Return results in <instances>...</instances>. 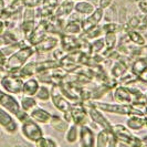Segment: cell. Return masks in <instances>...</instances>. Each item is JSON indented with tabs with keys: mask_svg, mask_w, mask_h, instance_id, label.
<instances>
[{
	"mask_svg": "<svg viewBox=\"0 0 147 147\" xmlns=\"http://www.w3.org/2000/svg\"><path fill=\"white\" fill-rule=\"evenodd\" d=\"M142 140H143V145L147 147V136H144V137L142 138Z\"/></svg>",
	"mask_w": 147,
	"mask_h": 147,
	"instance_id": "obj_50",
	"label": "cell"
},
{
	"mask_svg": "<svg viewBox=\"0 0 147 147\" xmlns=\"http://www.w3.org/2000/svg\"><path fill=\"white\" fill-rule=\"evenodd\" d=\"M36 147H58V144L55 143V140L51 137H41L40 140L34 143Z\"/></svg>",
	"mask_w": 147,
	"mask_h": 147,
	"instance_id": "obj_38",
	"label": "cell"
},
{
	"mask_svg": "<svg viewBox=\"0 0 147 147\" xmlns=\"http://www.w3.org/2000/svg\"><path fill=\"white\" fill-rule=\"evenodd\" d=\"M127 69L128 64L119 58L114 62V64L111 67V76L114 79V81L118 82V80H121L124 75H126Z\"/></svg>",
	"mask_w": 147,
	"mask_h": 147,
	"instance_id": "obj_18",
	"label": "cell"
},
{
	"mask_svg": "<svg viewBox=\"0 0 147 147\" xmlns=\"http://www.w3.org/2000/svg\"><path fill=\"white\" fill-rule=\"evenodd\" d=\"M144 118H145V125L147 126V115L145 114V116H144Z\"/></svg>",
	"mask_w": 147,
	"mask_h": 147,
	"instance_id": "obj_51",
	"label": "cell"
},
{
	"mask_svg": "<svg viewBox=\"0 0 147 147\" xmlns=\"http://www.w3.org/2000/svg\"><path fill=\"white\" fill-rule=\"evenodd\" d=\"M103 28L104 33H107V32H112V33H118L121 31L124 32V26L123 24H119V23H115V22H109V23H105L102 26Z\"/></svg>",
	"mask_w": 147,
	"mask_h": 147,
	"instance_id": "obj_36",
	"label": "cell"
},
{
	"mask_svg": "<svg viewBox=\"0 0 147 147\" xmlns=\"http://www.w3.org/2000/svg\"><path fill=\"white\" fill-rule=\"evenodd\" d=\"M143 147H146V146H143Z\"/></svg>",
	"mask_w": 147,
	"mask_h": 147,
	"instance_id": "obj_53",
	"label": "cell"
},
{
	"mask_svg": "<svg viewBox=\"0 0 147 147\" xmlns=\"http://www.w3.org/2000/svg\"><path fill=\"white\" fill-rule=\"evenodd\" d=\"M34 53L36 50L34 47L32 45H26L19 49L18 51H16L13 54L7 58L6 64L3 66L5 71L7 73H17Z\"/></svg>",
	"mask_w": 147,
	"mask_h": 147,
	"instance_id": "obj_1",
	"label": "cell"
},
{
	"mask_svg": "<svg viewBox=\"0 0 147 147\" xmlns=\"http://www.w3.org/2000/svg\"><path fill=\"white\" fill-rule=\"evenodd\" d=\"M23 1H24V6L30 8H38L42 2V0H23Z\"/></svg>",
	"mask_w": 147,
	"mask_h": 147,
	"instance_id": "obj_41",
	"label": "cell"
},
{
	"mask_svg": "<svg viewBox=\"0 0 147 147\" xmlns=\"http://www.w3.org/2000/svg\"><path fill=\"white\" fill-rule=\"evenodd\" d=\"M104 50V39L103 38H98L93 40L90 43V50L88 54L90 55H95V54H101Z\"/></svg>",
	"mask_w": 147,
	"mask_h": 147,
	"instance_id": "obj_32",
	"label": "cell"
},
{
	"mask_svg": "<svg viewBox=\"0 0 147 147\" xmlns=\"http://www.w3.org/2000/svg\"><path fill=\"white\" fill-rule=\"evenodd\" d=\"M135 107H146L147 106V91L146 92H142V91H138L137 93V98L135 101V104H134Z\"/></svg>",
	"mask_w": 147,
	"mask_h": 147,
	"instance_id": "obj_39",
	"label": "cell"
},
{
	"mask_svg": "<svg viewBox=\"0 0 147 147\" xmlns=\"http://www.w3.org/2000/svg\"><path fill=\"white\" fill-rule=\"evenodd\" d=\"M113 0H98V7L102 9H106L112 5Z\"/></svg>",
	"mask_w": 147,
	"mask_h": 147,
	"instance_id": "obj_44",
	"label": "cell"
},
{
	"mask_svg": "<svg viewBox=\"0 0 147 147\" xmlns=\"http://www.w3.org/2000/svg\"><path fill=\"white\" fill-rule=\"evenodd\" d=\"M36 19H37L36 8L24 7L22 11V21H36Z\"/></svg>",
	"mask_w": 147,
	"mask_h": 147,
	"instance_id": "obj_37",
	"label": "cell"
},
{
	"mask_svg": "<svg viewBox=\"0 0 147 147\" xmlns=\"http://www.w3.org/2000/svg\"><path fill=\"white\" fill-rule=\"evenodd\" d=\"M71 118L73 124L78 126L85 125L86 117L88 116V109L85 106L84 102H74L71 103V110H70Z\"/></svg>",
	"mask_w": 147,
	"mask_h": 147,
	"instance_id": "obj_10",
	"label": "cell"
},
{
	"mask_svg": "<svg viewBox=\"0 0 147 147\" xmlns=\"http://www.w3.org/2000/svg\"><path fill=\"white\" fill-rule=\"evenodd\" d=\"M50 91H51V97H50V100L52 101L53 106L59 111V112H61L62 114L70 113L71 102L66 98L65 96L63 95L59 84H53V85H51Z\"/></svg>",
	"mask_w": 147,
	"mask_h": 147,
	"instance_id": "obj_8",
	"label": "cell"
},
{
	"mask_svg": "<svg viewBox=\"0 0 147 147\" xmlns=\"http://www.w3.org/2000/svg\"><path fill=\"white\" fill-rule=\"evenodd\" d=\"M40 88V83L38 81V79L34 78H30L27 79L23 82V86H22V95L27 96H34L37 94L38 90Z\"/></svg>",
	"mask_w": 147,
	"mask_h": 147,
	"instance_id": "obj_22",
	"label": "cell"
},
{
	"mask_svg": "<svg viewBox=\"0 0 147 147\" xmlns=\"http://www.w3.org/2000/svg\"><path fill=\"white\" fill-rule=\"evenodd\" d=\"M20 131H21L22 136L31 143H36L44 136L43 129L41 128V126L37 122H34L32 118H29L21 123Z\"/></svg>",
	"mask_w": 147,
	"mask_h": 147,
	"instance_id": "obj_7",
	"label": "cell"
},
{
	"mask_svg": "<svg viewBox=\"0 0 147 147\" xmlns=\"http://www.w3.org/2000/svg\"><path fill=\"white\" fill-rule=\"evenodd\" d=\"M113 133L116 137L117 142H121L127 147H143V140L142 138L134 135L131 129L122 124L113 125Z\"/></svg>",
	"mask_w": 147,
	"mask_h": 147,
	"instance_id": "obj_4",
	"label": "cell"
},
{
	"mask_svg": "<svg viewBox=\"0 0 147 147\" xmlns=\"http://www.w3.org/2000/svg\"><path fill=\"white\" fill-rule=\"evenodd\" d=\"M59 43V38L48 36L34 47V50H36V53H48V52H51L54 49H57Z\"/></svg>",
	"mask_w": 147,
	"mask_h": 147,
	"instance_id": "obj_15",
	"label": "cell"
},
{
	"mask_svg": "<svg viewBox=\"0 0 147 147\" xmlns=\"http://www.w3.org/2000/svg\"><path fill=\"white\" fill-rule=\"evenodd\" d=\"M140 27H142V28H145V27H147V13H145L144 15V17L140 19Z\"/></svg>",
	"mask_w": 147,
	"mask_h": 147,
	"instance_id": "obj_46",
	"label": "cell"
},
{
	"mask_svg": "<svg viewBox=\"0 0 147 147\" xmlns=\"http://www.w3.org/2000/svg\"><path fill=\"white\" fill-rule=\"evenodd\" d=\"M59 36L61 49L64 52L70 53L76 50H82V43H83L82 38H76V36H71L66 33H61Z\"/></svg>",
	"mask_w": 147,
	"mask_h": 147,
	"instance_id": "obj_11",
	"label": "cell"
},
{
	"mask_svg": "<svg viewBox=\"0 0 147 147\" xmlns=\"http://www.w3.org/2000/svg\"><path fill=\"white\" fill-rule=\"evenodd\" d=\"M79 140L81 147H95V135L88 125L79 126Z\"/></svg>",
	"mask_w": 147,
	"mask_h": 147,
	"instance_id": "obj_14",
	"label": "cell"
},
{
	"mask_svg": "<svg viewBox=\"0 0 147 147\" xmlns=\"http://www.w3.org/2000/svg\"><path fill=\"white\" fill-rule=\"evenodd\" d=\"M36 24H37V21H22L20 23L19 29L21 31L24 40H28L30 36L32 34V32L36 29Z\"/></svg>",
	"mask_w": 147,
	"mask_h": 147,
	"instance_id": "obj_30",
	"label": "cell"
},
{
	"mask_svg": "<svg viewBox=\"0 0 147 147\" xmlns=\"http://www.w3.org/2000/svg\"><path fill=\"white\" fill-rule=\"evenodd\" d=\"M63 33L71 34V36H80L82 33L81 21H79V20H69V21H66Z\"/></svg>",
	"mask_w": 147,
	"mask_h": 147,
	"instance_id": "obj_26",
	"label": "cell"
},
{
	"mask_svg": "<svg viewBox=\"0 0 147 147\" xmlns=\"http://www.w3.org/2000/svg\"><path fill=\"white\" fill-rule=\"evenodd\" d=\"M104 34L103 28L98 24L94 28H92L91 30H88L86 32H82L80 34V37L86 41H93L95 39H98V38H102V36Z\"/></svg>",
	"mask_w": 147,
	"mask_h": 147,
	"instance_id": "obj_27",
	"label": "cell"
},
{
	"mask_svg": "<svg viewBox=\"0 0 147 147\" xmlns=\"http://www.w3.org/2000/svg\"><path fill=\"white\" fill-rule=\"evenodd\" d=\"M74 5L75 2L73 0H63L57 7L53 16L60 19H65L67 17H70V15L74 11Z\"/></svg>",
	"mask_w": 147,
	"mask_h": 147,
	"instance_id": "obj_16",
	"label": "cell"
},
{
	"mask_svg": "<svg viewBox=\"0 0 147 147\" xmlns=\"http://www.w3.org/2000/svg\"><path fill=\"white\" fill-rule=\"evenodd\" d=\"M84 103H85V106L88 109V114L90 118L95 124H97V126H100L102 129L107 131V132L110 133H113V125L111 124L110 121L103 115V112L101 110H98L95 106H93L92 104H90L88 101L84 102Z\"/></svg>",
	"mask_w": 147,
	"mask_h": 147,
	"instance_id": "obj_9",
	"label": "cell"
},
{
	"mask_svg": "<svg viewBox=\"0 0 147 147\" xmlns=\"http://www.w3.org/2000/svg\"><path fill=\"white\" fill-rule=\"evenodd\" d=\"M20 105H21V109L27 113H30L33 109H36L38 106L37 100L33 97V96H27V95H22L21 100H20Z\"/></svg>",
	"mask_w": 147,
	"mask_h": 147,
	"instance_id": "obj_31",
	"label": "cell"
},
{
	"mask_svg": "<svg viewBox=\"0 0 147 147\" xmlns=\"http://www.w3.org/2000/svg\"><path fill=\"white\" fill-rule=\"evenodd\" d=\"M16 74H18L20 78H22L23 80H27L30 78H33L37 74V70H36V62H27L24 65L22 66L21 69L17 72Z\"/></svg>",
	"mask_w": 147,
	"mask_h": 147,
	"instance_id": "obj_23",
	"label": "cell"
},
{
	"mask_svg": "<svg viewBox=\"0 0 147 147\" xmlns=\"http://www.w3.org/2000/svg\"><path fill=\"white\" fill-rule=\"evenodd\" d=\"M138 88H128L126 85H117L115 88V91L113 93V98L115 103L126 104V105H133L135 104V101L137 98Z\"/></svg>",
	"mask_w": 147,
	"mask_h": 147,
	"instance_id": "obj_6",
	"label": "cell"
},
{
	"mask_svg": "<svg viewBox=\"0 0 147 147\" xmlns=\"http://www.w3.org/2000/svg\"><path fill=\"white\" fill-rule=\"evenodd\" d=\"M6 61H7V57L3 54V52L1 51V49H0V66H5Z\"/></svg>",
	"mask_w": 147,
	"mask_h": 147,
	"instance_id": "obj_45",
	"label": "cell"
},
{
	"mask_svg": "<svg viewBox=\"0 0 147 147\" xmlns=\"http://www.w3.org/2000/svg\"><path fill=\"white\" fill-rule=\"evenodd\" d=\"M103 39H104V50L102 51L101 55L103 58H107L111 54V52L114 51V49L116 47L117 37H116V33L107 32V33H104Z\"/></svg>",
	"mask_w": 147,
	"mask_h": 147,
	"instance_id": "obj_21",
	"label": "cell"
},
{
	"mask_svg": "<svg viewBox=\"0 0 147 147\" xmlns=\"http://www.w3.org/2000/svg\"><path fill=\"white\" fill-rule=\"evenodd\" d=\"M50 125L58 132L65 133L69 128V123L63 119V117H60L58 115H52L51 121H50Z\"/></svg>",
	"mask_w": 147,
	"mask_h": 147,
	"instance_id": "obj_28",
	"label": "cell"
},
{
	"mask_svg": "<svg viewBox=\"0 0 147 147\" xmlns=\"http://www.w3.org/2000/svg\"><path fill=\"white\" fill-rule=\"evenodd\" d=\"M0 127L8 134H15L19 128L15 117L1 106H0Z\"/></svg>",
	"mask_w": 147,
	"mask_h": 147,
	"instance_id": "obj_12",
	"label": "cell"
},
{
	"mask_svg": "<svg viewBox=\"0 0 147 147\" xmlns=\"http://www.w3.org/2000/svg\"><path fill=\"white\" fill-rule=\"evenodd\" d=\"M6 73H7V72L5 71L3 66H0V79H1V78H2V76H3V75H5Z\"/></svg>",
	"mask_w": 147,
	"mask_h": 147,
	"instance_id": "obj_49",
	"label": "cell"
},
{
	"mask_svg": "<svg viewBox=\"0 0 147 147\" xmlns=\"http://www.w3.org/2000/svg\"><path fill=\"white\" fill-rule=\"evenodd\" d=\"M104 16V9L102 8H96L95 10L88 16V18L82 19L81 20V27H82V32H86L92 28H94L96 26L100 24V22L102 21Z\"/></svg>",
	"mask_w": 147,
	"mask_h": 147,
	"instance_id": "obj_13",
	"label": "cell"
},
{
	"mask_svg": "<svg viewBox=\"0 0 147 147\" xmlns=\"http://www.w3.org/2000/svg\"><path fill=\"white\" fill-rule=\"evenodd\" d=\"M65 133V140L70 144H73L79 138V126L75 125V124L69 126V128Z\"/></svg>",
	"mask_w": 147,
	"mask_h": 147,
	"instance_id": "obj_33",
	"label": "cell"
},
{
	"mask_svg": "<svg viewBox=\"0 0 147 147\" xmlns=\"http://www.w3.org/2000/svg\"><path fill=\"white\" fill-rule=\"evenodd\" d=\"M110 132L102 129L96 136L95 147H109V138H110Z\"/></svg>",
	"mask_w": 147,
	"mask_h": 147,
	"instance_id": "obj_34",
	"label": "cell"
},
{
	"mask_svg": "<svg viewBox=\"0 0 147 147\" xmlns=\"http://www.w3.org/2000/svg\"><path fill=\"white\" fill-rule=\"evenodd\" d=\"M131 72L137 79L143 76L147 72V55L138 57L131 65Z\"/></svg>",
	"mask_w": 147,
	"mask_h": 147,
	"instance_id": "obj_19",
	"label": "cell"
},
{
	"mask_svg": "<svg viewBox=\"0 0 147 147\" xmlns=\"http://www.w3.org/2000/svg\"><path fill=\"white\" fill-rule=\"evenodd\" d=\"M0 106L8 111L11 115H13L20 123H23L24 121L30 118L29 113L24 112L21 109L20 102L12 94L5 92L1 88H0Z\"/></svg>",
	"mask_w": 147,
	"mask_h": 147,
	"instance_id": "obj_3",
	"label": "cell"
},
{
	"mask_svg": "<svg viewBox=\"0 0 147 147\" xmlns=\"http://www.w3.org/2000/svg\"><path fill=\"white\" fill-rule=\"evenodd\" d=\"M24 80L16 73H6L0 79V88L12 95L22 94V86Z\"/></svg>",
	"mask_w": 147,
	"mask_h": 147,
	"instance_id": "obj_5",
	"label": "cell"
},
{
	"mask_svg": "<svg viewBox=\"0 0 147 147\" xmlns=\"http://www.w3.org/2000/svg\"><path fill=\"white\" fill-rule=\"evenodd\" d=\"M125 34L128 38L129 42L136 44L137 47H145L146 45V39L143 37L138 31H136V30H128Z\"/></svg>",
	"mask_w": 147,
	"mask_h": 147,
	"instance_id": "obj_29",
	"label": "cell"
},
{
	"mask_svg": "<svg viewBox=\"0 0 147 147\" xmlns=\"http://www.w3.org/2000/svg\"><path fill=\"white\" fill-rule=\"evenodd\" d=\"M126 26L128 27V29L129 30H135L136 28H138V27L140 26V19L138 18V17L134 16V17H132V18L129 19V21L127 22Z\"/></svg>",
	"mask_w": 147,
	"mask_h": 147,
	"instance_id": "obj_40",
	"label": "cell"
},
{
	"mask_svg": "<svg viewBox=\"0 0 147 147\" xmlns=\"http://www.w3.org/2000/svg\"><path fill=\"white\" fill-rule=\"evenodd\" d=\"M0 38H1L2 42H3V47L5 45H9V44L17 43V42L23 40V36H22L21 31H20L19 28L11 30L6 29L2 32V34L0 36Z\"/></svg>",
	"mask_w": 147,
	"mask_h": 147,
	"instance_id": "obj_17",
	"label": "cell"
},
{
	"mask_svg": "<svg viewBox=\"0 0 147 147\" xmlns=\"http://www.w3.org/2000/svg\"><path fill=\"white\" fill-rule=\"evenodd\" d=\"M95 9L96 8L94 7V5L88 1H79V2H75L74 5V11L82 16L91 15Z\"/></svg>",
	"mask_w": 147,
	"mask_h": 147,
	"instance_id": "obj_24",
	"label": "cell"
},
{
	"mask_svg": "<svg viewBox=\"0 0 147 147\" xmlns=\"http://www.w3.org/2000/svg\"><path fill=\"white\" fill-rule=\"evenodd\" d=\"M34 96L41 102H48L50 100V97H51V91L47 85H40L37 94Z\"/></svg>",
	"mask_w": 147,
	"mask_h": 147,
	"instance_id": "obj_35",
	"label": "cell"
},
{
	"mask_svg": "<svg viewBox=\"0 0 147 147\" xmlns=\"http://www.w3.org/2000/svg\"><path fill=\"white\" fill-rule=\"evenodd\" d=\"M144 113H145V114H146V115H147V106H146V107H145V112H144Z\"/></svg>",
	"mask_w": 147,
	"mask_h": 147,
	"instance_id": "obj_52",
	"label": "cell"
},
{
	"mask_svg": "<svg viewBox=\"0 0 147 147\" xmlns=\"http://www.w3.org/2000/svg\"><path fill=\"white\" fill-rule=\"evenodd\" d=\"M6 6H7V5H6V1H5V0H0V12L6 8Z\"/></svg>",
	"mask_w": 147,
	"mask_h": 147,
	"instance_id": "obj_48",
	"label": "cell"
},
{
	"mask_svg": "<svg viewBox=\"0 0 147 147\" xmlns=\"http://www.w3.org/2000/svg\"><path fill=\"white\" fill-rule=\"evenodd\" d=\"M6 30V28H5V23H3V21L2 20H0V36L2 34V32Z\"/></svg>",
	"mask_w": 147,
	"mask_h": 147,
	"instance_id": "obj_47",
	"label": "cell"
},
{
	"mask_svg": "<svg viewBox=\"0 0 147 147\" xmlns=\"http://www.w3.org/2000/svg\"><path fill=\"white\" fill-rule=\"evenodd\" d=\"M138 9L142 13H147V0H140L138 1Z\"/></svg>",
	"mask_w": 147,
	"mask_h": 147,
	"instance_id": "obj_42",
	"label": "cell"
},
{
	"mask_svg": "<svg viewBox=\"0 0 147 147\" xmlns=\"http://www.w3.org/2000/svg\"><path fill=\"white\" fill-rule=\"evenodd\" d=\"M90 104L97 107L102 112H107L112 114H117V115H137V116H145V113L142 110L133 106V105H126V104L119 103H106V102H100V101H88Z\"/></svg>",
	"mask_w": 147,
	"mask_h": 147,
	"instance_id": "obj_2",
	"label": "cell"
},
{
	"mask_svg": "<svg viewBox=\"0 0 147 147\" xmlns=\"http://www.w3.org/2000/svg\"><path fill=\"white\" fill-rule=\"evenodd\" d=\"M109 147H117V140L114 135V133L110 134V138H109Z\"/></svg>",
	"mask_w": 147,
	"mask_h": 147,
	"instance_id": "obj_43",
	"label": "cell"
},
{
	"mask_svg": "<svg viewBox=\"0 0 147 147\" xmlns=\"http://www.w3.org/2000/svg\"><path fill=\"white\" fill-rule=\"evenodd\" d=\"M126 126L132 131H140L145 127V118L144 116L132 115L126 121Z\"/></svg>",
	"mask_w": 147,
	"mask_h": 147,
	"instance_id": "obj_25",
	"label": "cell"
},
{
	"mask_svg": "<svg viewBox=\"0 0 147 147\" xmlns=\"http://www.w3.org/2000/svg\"><path fill=\"white\" fill-rule=\"evenodd\" d=\"M30 118H32L38 124H50L52 114H50L48 111L43 110L41 107H36L29 113Z\"/></svg>",
	"mask_w": 147,
	"mask_h": 147,
	"instance_id": "obj_20",
	"label": "cell"
}]
</instances>
